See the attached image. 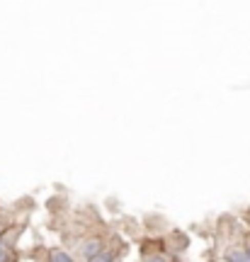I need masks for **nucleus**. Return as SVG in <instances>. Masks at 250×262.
I'll return each mask as SVG.
<instances>
[{
	"mask_svg": "<svg viewBox=\"0 0 250 262\" xmlns=\"http://www.w3.org/2000/svg\"><path fill=\"white\" fill-rule=\"evenodd\" d=\"M228 262H250L248 253H231L228 255Z\"/></svg>",
	"mask_w": 250,
	"mask_h": 262,
	"instance_id": "7ed1b4c3",
	"label": "nucleus"
},
{
	"mask_svg": "<svg viewBox=\"0 0 250 262\" xmlns=\"http://www.w3.org/2000/svg\"><path fill=\"white\" fill-rule=\"evenodd\" d=\"M149 262H165V260H160V257H153V260H149Z\"/></svg>",
	"mask_w": 250,
	"mask_h": 262,
	"instance_id": "423d86ee",
	"label": "nucleus"
},
{
	"mask_svg": "<svg viewBox=\"0 0 250 262\" xmlns=\"http://www.w3.org/2000/svg\"><path fill=\"white\" fill-rule=\"evenodd\" d=\"M112 260H114V255L105 250V253H100L97 257H93V260H88V262H112Z\"/></svg>",
	"mask_w": 250,
	"mask_h": 262,
	"instance_id": "20e7f679",
	"label": "nucleus"
},
{
	"mask_svg": "<svg viewBox=\"0 0 250 262\" xmlns=\"http://www.w3.org/2000/svg\"><path fill=\"white\" fill-rule=\"evenodd\" d=\"M51 262H73V257L68 253H61V250H56L54 255H51Z\"/></svg>",
	"mask_w": 250,
	"mask_h": 262,
	"instance_id": "f03ea898",
	"label": "nucleus"
},
{
	"mask_svg": "<svg viewBox=\"0 0 250 262\" xmlns=\"http://www.w3.org/2000/svg\"><path fill=\"white\" fill-rule=\"evenodd\" d=\"M5 257H8V255H5V250H0V262H5Z\"/></svg>",
	"mask_w": 250,
	"mask_h": 262,
	"instance_id": "39448f33",
	"label": "nucleus"
},
{
	"mask_svg": "<svg viewBox=\"0 0 250 262\" xmlns=\"http://www.w3.org/2000/svg\"><path fill=\"white\" fill-rule=\"evenodd\" d=\"M245 253H248V257H250V248H248V250H245Z\"/></svg>",
	"mask_w": 250,
	"mask_h": 262,
	"instance_id": "0eeeda50",
	"label": "nucleus"
},
{
	"mask_svg": "<svg viewBox=\"0 0 250 262\" xmlns=\"http://www.w3.org/2000/svg\"><path fill=\"white\" fill-rule=\"evenodd\" d=\"M100 253H102V243H100V241H90V243L85 245V257H88V260L97 257Z\"/></svg>",
	"mask_w": 250,
	"mask_h": 262,
	"instance_id": "f257e3e1",
	"label": "nucleus"
}]
</instances>
